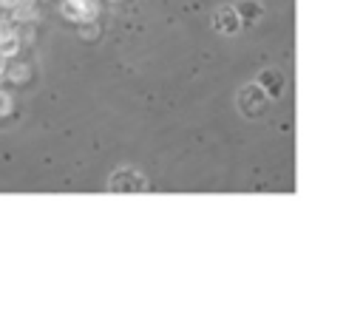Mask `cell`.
Segmentation results:
<instances>
[{"instance_id":"cell-8","label":"cell","mask_w":363,"mask_h":309,"mask_svg":"<svg viewBox=\"0 0 363 309\" xmlns=\"http://www.w3.org/2000/svg\"><path fill=\"white\" fill-rule=\"evenodd\" d=\"M235 11H238L241 23H258V20H261V14H264V9H261V3H258V0H241V3L235 6Z\"/></svg>"},{"instance_id":"cell-9","label":"cell","mask_w":363,"mask_h":309,"mask_svg":"<svg viewBox=\"0 0 363 309\" xmlns=\"http://www.w3.org/2000/svg\"><path fill=\"white\" fill-rule=\"evenodd\" d=\"M14 37L20 40V45H31L37 37V20H26V23H14Z\"/></svg>"},{"instance_id":"cell-1","label":"cell","mask_w":363,"mask_h":309,"mask_svg":"<svg viewBox=\"0 0 363 309\" xmlns=\"http://www.w3.org/2000/svg\"><path fill=\"white\" fill-rule=\"evenodd\" d=\"M150 184H147V176L136 167H119L108 176V184L105 190L108 193H145Z\"/></svg>"},{"instance_id":"cell-3","label":"cell","mask_w":363,"mask_h":309,"mask_svg":"<svg viewBox=\"0 0 363 309\" xmlns=\"http://www.w3.org/2000/svg\"><path fill=\"white\" fill-rule=\"evenodd\" d=\"M241 17H238V11H235V6H218L216 11H213V28L218 31V34H235V31H241Z\"/></svg>"},{"instance_id":"cell-2","label":"cell","mask_w":363,"mask_h":309,"mask_svg":"<svg viewBox=\"0 0 363 309\" xmlns=\"http://www.w3.org/2000/svg\"><path fill=\"white\" fill-rule=\"evenodd\" d=\"M235 102H238V113H241V116L255 119V116H261V113L267 111L269 96L264 94V88H261L258 82H247V85H241V88H238Z\"/></svg>"},{"instance_id":"cell-14","label":"cell","mask_w":363,"mask_h":309,"mask_svg":"<svg viewBox=\"0 0 363 309\" xmlns=\"http://www.w3.org/2000/svg\"><path fill=\"white\" fill-rule=\"evenodd\" d=\"M6 62H9V60H6L3 54H0V77H3V71H6Z\"/></svg>"},{"instance_id":"cell-6","label":"cell","mask_w":363,"mask_h":309,"mask_svg":"<svg viewBox=\"0 0 363 309\" xmlns=\"http://www.w3.org/2000/svg\"><path fill=\"white\" fill-rule=\"evenodd\" d=\"M3 77H6L9 82H14V85H26V82L31 79V65H28L26 60H14V62L9 60Z\"/></svg>"},{"instance_id":"cell-11","label":"cell","mask_w":363,"mask_h":309,"mask_svg":"<svg viewBox=\"0 0 363 309\" xmlns=\"http://www.w3.org/2000/svg\"><path fill=\"white\" fill-rule=\"evenodd\" d=\"M11 113H14V96L6 88H0V119L3 116H11Z\"/></svg>"},{"instance_id":"cell-10","label":"cell","mask_w":363,"mask_h":309,"mask_svg":"<svg viewBox=\"0 0 363 309\" xmlns=\"http://www.w3.org/2000/svg\"><path fill=\"white\" fill-rule=\"evenodd\" d=\"M20 51H23V45H20V40H17V37H9V40H3V43H0V54H3L6 60H14Z\"/></svg>"},{"instance_id":"cell-5","label":"cell","mask_w":363,"mask_h":309,"mask_svg":"<svg viewBox=\"0 0 363 309\" xmlns=\"http://www.w3.org/2000/svg\"><path fill=\"white\" fill-rule=\"evenodd\" d=\"M255 82L264 88V94H267L269 99H278V96L284 94V85H286V82H284V74H281L278 68H264Z\"/></svg>"},{"instance_id":"cell-4","label":"cell","mask_w":363,"mask_h":309,"mask_svg":"<svg viewBox=\"0 0 363 309\" xmlns=\"http://www.w3.org/2000/svg\"><path fill=\"white\" fill-rule=\"evenodd\" d=\"M62 14L74 23H88V20H96L99 17V3L96 0H85V3H71V0H62Z\"/></svg>"},{"instance_id":"cell-12","label":"cell","mask_w":363,"mask_h":309,"mask_svg":"<svg viewBox=\"0 0 363 309\" xmlns=\"http://www.w3.org/2000/svg\"><path fill=\"white\" fill-rule=\"evenodd\" d=\"M77 26H79V37H82V40H96V37H99V26H96V20L77 23Z\"/></svg>"},{"instance_id":"cell-13","label":"cell","mask_w":363,"mask_h":309,"mask_svg":"<svg viewBox=\"0 0 363 309\" xmlns=\"http://www.w3.org/2000/svg\"><path fill=\"white\" fill-rule=\"evenodd\" d=\"M14 37V20L11 17H0V43Z\"/></svg>"},{"instance_id":"cell-15","label":"cell","mask_w":363,"mask_h":309,"mask_svg":"<svg viewBox=\"0 0 363 309\" xmlns=\"http://www.w3.org/2000/svg\"><path fill=\"white\" fill-rule=\"evenodd\" d=\"M14 3H17V0H0V6H3V9H11Z\"/></svg>"},{"instance_id":"cell-7","label":"cell","mask_w":363,"mask_h":309,"mask_svg":"<svg viewBox=\"0 0 363 309\" xmlns=\"http://www.w3.org/2000/svg\"><path fill=\"white\" fill-rule=\"evenodd\" d=\"M9 11H11L9 17H11L14 23H26V20H37V17H40L37 0H20V3H14Z\"/></svg>"},{"instance_id":"cell-16","label":"cell","mask_w":363,"mask_h":309,"mask_svg":"<svg viewBox=\"0 0 363 309\" xmlns=\"http://www.w3.org/2000/svg\"><path fill=\"white\" fill-rule=\"evenodd\" d=\"M71 3H85V0H71Z\"/></svg>"}]
</instances>
